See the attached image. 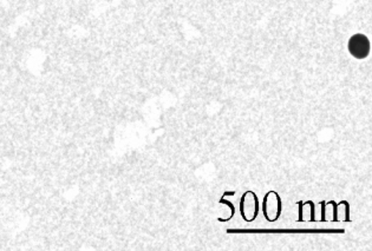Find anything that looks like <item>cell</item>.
Wrapping results in <instances>:
<instances>
[{
	"label": "cell",
	"mask_w": 372,
	"mask_h": 251,
	"mask_svg": "<svg viewBox=\"0 0 372 251\" xmlns=\"http://www.w3.org/2000/svg\"><path fill=\"white\" fill-rule=\"evenodd\" d=\"M262 213L268 222H275L282 216V202L278 193L271 190L265 195L262 201Z\"/></svg>",
	"instance_id": "obj_1"
},
{
	"label": "cell",
	"mask_w": 372,
	"mask_h": 251,
	"mask_svg": "<svg viewBox=\"0 0 372 251\" xmlns=\"http://www.w3.org/2000/svg\"><path fill=\"white\" fill-rule=\"evenodd\" d=\"M239 208H240V215L243 220H246V222H253L259 215V209H260L257 193L252 190L246 191L241 196Z\"/></svg>",
	"instance_id": "obj_2"
},
{
	"label": "cell",
	"mask_w": 372,
	"mask_h": 251,
	"mask_svg": "<svg viewBox=\"0 0 372 251\" xmlns=\"http://www.w3.org/2000/svg\"><path fill=\"white\" fill-rule=\"evenodd\" d=\"M228 234H344L345 230L341 229V230H329V229H316V230H310V229H307V230H294V229H273V230H239V229H235V230H227Z\"/></svg>",
	"instance_id": "obj_3"
},
{
	"label": "cell",
	"mask_w": 372,
	"mask_h": 251,
	"mask_svg": "<svg viewBox=\"0 0 372 251\" xmlns=\"http://www.w3.org/2000/svg\"><path fill=\"white\" fill-rule=\"evenodd\" d=\"M348 48L352 57H355L356 59H366V57H369L371 44L366 35L357 33L352 36L349 41Z\"/></svg>",
	"instance_id": "obj_4"
},
{
	"label": "cell",
	"mask_w": 372,
	"mask_h": 251,
	"mask_svg": "<svg viewBox=\"0 0 372 251\" xmlns=\"http://www.w3.org/2000/svg\"><path fill=\"white\" fill-rule=\"evenodd\" d=\"M299 207V213H298V222H314V205L312 201H299L298 202Z\"/></svg>",
	"instance_id": "obj_5"
},
{
	"label": "cell",
	"mask_w": 372,
	"mask_h": 251,
	"mask_svg": "<svg viewBox=\"0 0 372 251\" xmlns=\"http://www.w3.org/2000/svg\"><path fill=\"white\" fill-rule=\"evenodd\" d=\"M336 222H350V204L348 201H341L336 204Z\"/></svg>",
	"instance_id": "obj_6"
},
{
	"label": "cell",
	"mask_w": 372,
	"mask_h": 251,
	"mask_svg": "<svg viewBox=\"0 0 372 251\" xmlns=\"http://www.w3.org/2000/svg\"><path fill=\"white\" fill-rule=\"evenodd\" d=\"M336 202L330 201V202H325L323 211V222L326 220H332L336 222Z\"/></svg>",
	"instance_id": "obj_7"
},
{
	"label": "cell",
	"mask_w": 372,
	"mask_h": 251,
	"mask_svg": "<svg viewBox=\"0 0 372 251\" xmlns=\"http://www.w3.org/2000/svg\"><path fill=\"white\" fill-rule=\"evenodd\" d=\"M325 201H321L314 205V222H323V211Z\"/></svg>",
	"instance_id": "obj_8"
}]
</instances>
